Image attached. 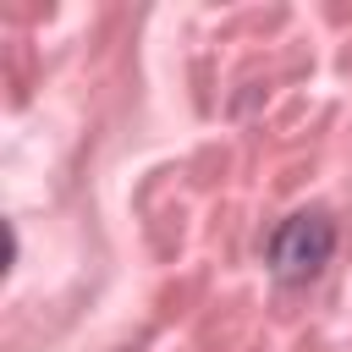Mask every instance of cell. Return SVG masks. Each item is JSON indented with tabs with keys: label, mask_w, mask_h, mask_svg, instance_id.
Wrapping results in <instances>:
<instances>
[{
	"label": "cell",
	"mask_w": 352,
	"mask_h": 352,
	"mask_svg": "<svg viewBox=\"0 0 352 352\" xmlns=\"http://www.w3.org/2000/svg\"><path fill=\"white\" fill-rule=\"evenodd\" d=\"M330 253H336V220H330L324 209H297V214H286V220L270 231V242H264V264H270V275H275L280 286H308V280L330 264Z\"/></svg>",
	"instance_id": "cell-1"
}]
</instances>
